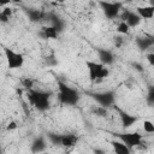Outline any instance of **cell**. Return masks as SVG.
Segmentation results:
<instances>
[{
  "label": "cell",
  "instance_id": "6da1fadb",
  "mask_svg": "<svg viewBox=\"0 0 154 154\" xmlns=\"http://www.w3.org/2000/svg\"><path fill=\"white\" fill-rule=\"evenodd\" d=\"M58 97L60 103L66 105V106H75L78 100H79V94L76 89L71 88L70 85H67L66 83L59 81L58 82Z\"/></svg>",
  "mask_w": 154,
  "mask_h": 154
},
{
  "label": "cell",
  "instance_id": "7a4b0ae2",
  "mask_svg": "<svg viewBox=\"0 0 154 154\" xmlns=\"http://www.w3.org/2000/svg\"><path fill=\"white\" fill-rule=\"evenodd\" d=\"M28 100L29 102L40 112H45L49 108V93L42 90L29 89L28 90Z\"/></svg>",
  "mask_w": 154,
  "mask_h": 154
},
{
  "label": "cell",
  "instance_id": "3957f363",
  "mask_svg": "<svg viewBox=\"0 0 154 154\" xmlns=\"http://www.w3.org/2000/svg\"><path fill=\"white\" fill-rule=\"evenodd\" d=\"M101 10L103 12V14L106 16V18L108 19H114L117 17H119L120 11H122V2H109V1H105L101 0L100 2Z\"/></svg>",
  "mask_w": 154,
  "mask_h": 154
},
{
  "label": "cell",
  "instance_id": "277c9868",
  "mask_svg": "<svg viewBox=\"0 0 154 154\" xmlns=\"http://www.w3.org/2000/svg\"><path fill=\"white\" fill-rule=\"evenodd\" d=\"M4 52H5V57H6V60H7L8 69L14 70V69H19V67L23 66L24 58L20 53H16L14 51H12L10 48H5Z\"/></svg>",
  "mask_w": 154,
  "mask_h": 154
},
{
  "label": "cell",
  "instance_id": "5b68a950",
  "mask_svg": "<svg viewBox=\"0 0 154 154\" xmlns=\"http://www.w3.org/2000/svg\"><path fill=\"white\" fill-rule=\"evenodd\" d=\"M91 97L101 106L103 107H111L114 105V101H116V94L114 91L112 90H108V91H102V93H91L90 94Z\"/></svg>",
  "mask_w": 154,
  "mask_h": 154
},
{
  "label": "cell",
  "instance_id": "8992f818",
  "mask_svg": "<svg viewBox=\"0 0 154 154\" xmlns=\"http://www.w3.org/2000/svg\"><path fill=\"white\" fill-rule=\"evenodd\" d=\"M118 138L123 141L129 148H134L142 144V135L138 132H125V134H117Z\"/></svg>",
  "mask_w": 154,
  "mask_h": 154
},
{
  "label": "cell",
  "instance_id": "52a82bcc",
  "mask_svg": "<svg viewBox=\"0 0 154 154\" xmlns=\"http://www.w3.org/2000/svg\"><path fill=\"white\" fill-rule=\"evenodd\" d=\"M119 17H120L122 22H126L128 25H129L130 28H135V26H137V25L141 23V20H142L141 16H140L137 12L130 11V10H128V8L123 10V13L119 14Z\"/></svg>",
  "mask_w": 154,
  "mask_h": 154
},
{
  "label": "cell",
  "instance_id": "ba28073f",
  "mask_svg": "<svg viewBox=\"0 0 154 154\" xmlns=\"http://www.w3.org/2000/svg\"><path fill=\"white\" fill-rule=\"evenodd\" d=\"M88 71H89V79L91 82H96L99 81V73L101 71V69L105 66L101 63H95V61H87L85 63Z\"/></svg>",
  "mask_w": 154,
  "mask_h": 154
},
{
  "label": "cell",
  "instance_id": "9c48e42d",
  "mask_svg": "<svg viewBox=\"0 0 154 154\" xmlns=\"http://www.w3.org/2000/svg\"><path fill=\"white\" fill-rule=\"evenodd\" d=\"M96 53H97V57L100 59V63L103 64V65H111L114 60V55L111 51L108 49H105V48H97L96 49Z\"/></svg>",
  "mask_w": 154,
  "mask_h": 154
},
{
  "label": "cell",
  "instance_id": "30bf717a",
  "mask_svg": "<svg viewBox=\"0 0 154 154\" xmlns=\"http://www.w3.org/2000/svg\"><path fill=\"white\" fill-rule=\"evenodd\" d=\"M46 18H47V20L51 22V25L54 26L59 32L64 30V28H65V22H64L58 14H55V13H53V12H49V13L46 16Z\"/></svg>",
  "mask_w": 154,
  "mask_h": 154
},
{
  "label": "cell",
  "instance_id": "8fae6325",
  "mask_svg": "<svg viewBox=\"0 0 154 154\" xmlns=\"http://www.w3.org/2000/svg\"><path fill=\"white\" fill-rule=\"evenodd\" d=\"M136 45L141 51H147L154 46V36H143L136 38Z\"/></svg>",
  "mask_w": 154,
  "mask_h": 154
},
{
  "label": "cell",
  "instance_id": "7c38bea8",
  "mask_svg": "<svg viewBox=\"0 0 154 154\" xmlns=\"http://www.w3.org/2000/svg\"><path fill=\"white\" fill-rule=\"evenodd\" d=\"M119 116H120V122H122V125L123 128H130L136 122H137V117L130 114V113H126L124 111H119Z\"/></svg>",
  "mask_w": 154,
  "mask_h": 154
},
{
  "label": "cell",
  "instance_id": "4fadbf2b",
  "mask_svg": "<svg viewBox=\"0 0 154 154\" xmlns=\"http://www.w3.org/2000/svg\"><path fill=\"white\" fill-rule=\"evenodd\" d=\"M26 16H28V18H29L30 22L36 23V22H40V20L45 19L46 16H47V13H45L41 10H37V8H29L26 11Z\"/></svg>",
  "mask_w": 154,
  "mask_h": 154
},
{
  "label": "cell",
  "instance_id": "5bb4252c",
  "mask_svg": "<svg viewBox=\"0 0 154 154\" xmlns=\"http://www.w3.org/2000/svg\"><path fill=\"white\" fill-rule=\"evenodd\" d=\"M136 12L141 16L142 19H152L154 17V5L140 6L136 8Z\"/></svg>",
  "mask_w": 154,
  "mask_h": 154
},
{
  "label": "cell",
  "instance_id": "9a60e30c",
  "mask_svg": "<svg viewBox=\"0 0 154 154\" xmlns=\"http://www.w3.org/2000/svg\"><path fill=\"white\" fill-rule=\"evenodd\" d=\"M111 146L117 154H130L131 153V148H129L123 141H111Z\"/></svg>",
  "mask_w": 154,
  "mask_h": 154
},
{
  "label": "cell",
  "instance_id": "2e32d148",
  "mask_svg": "<svg viewBox=\"0 0 154 154\" xmlns=\"http://www.w3.org/2000/svg\"><path fill=\"white\" fill-rule=\"evenodd\" d=\"M78 141V137L76 135H71V134H67V135H61V144L63 147L65 148H70V147H73Z\"/></svg>",
  "mask_w": 154,
  "mask_h": 154
},
{
  "label": "cell",
  "instance_id": "e0dca14e",
  "mask_svg": "<svg viewBox=\"0 0 154 154\" xmlns=\"http://www.w3.org/2000/svg\"><path fill=\"white\" fill-rule=\"evenodd\" d=\"M59 35V31L52 26V25H48V26H43L42 28V36L45 38H48V40H55Z\"/></svg>",
  "mask_w": 154,
  "mask_h": 154
},
{
  "label": "cell",
  "instance_id": "ac0fdd59",
  "mask_svg": "<svg viewBox=\"0 0 154 154\" xmlns=\"http://www.w3.org/2000/svg\"><path fill=\"white\" fill-rule=\"evenodd\" d=\"M46 147H47V144H46L43 137L40 136V137L35 138V141L32 142V144H31V152H34V153H40V152H43V150L46 149Z\"/></svg>",
  "mask_w": 154,
  "mask_h": 154
},
{
  "label": "cell",
  "instance_id": "d6986e66",
  "mask_svg": "<svg viewBox=\"0 0 154 154\" xmlns=\"http://www.w3.org/2000/svg\"><path fill=\"white\" fill-rule=\"evenodd\" d=\"M91 112L97 117H107V108L103 106H94L91 108Z\"/></svg>",
  "mask_w": 154,
  "mask_h": 154
},
{
  "label": "cell",
  "instance_id": "ffe728a7",
  "mask_svg": "<svg viewBox=\"0 0 154 154\" xmlns=\"http://www.w3.org/2000/svg\"><path fill=\"white\" fill-rule=\"evenodd\" d=\"M129 31H130V26L128 25L126 22H120V23L118 24V26H117V32H118V34L126 35V34H129Z\"/></svg>",
  "mask_w": 154,
  "mask_h": 154
},
{
  "label": "cell",
  "instance_id": "44dd1931",
  "mask_svg": "<svg viewBox=\"0 0 154 154\" xmlns=\"http://www.w3.org/2000/svg\"><path fill=\"white\" fill-rule=\"evenodd\" d=\"M48 138H49V141H51L53 144H61V135L49 132V134H48Z\"/></svg>",
  "mask_w": 154,
  "mask_h": 154
},
{
  "label": "cell",
  "instance_id": "7402d4cb",
  "mask_svg": "<svg viewBox=\"0 0 154 154\" xmlns=\"http://www.w3.org/2000/svg\"><path fill=\"white\" fill-rule=\"evenodd\" d=\"M143 130L147 134H154V124L150 120H144L143 122Z\"/></svg>",
  "mask_w": 154,
  "mask_h": 154
},
{
  "label": "cell",
  "instance_id": "603a6c76",
  "mask_svg": "<svg viewBox=\"0 0 154 154\" xmlns=\"http://www.w3.org/2000/svg\"><path fill=\"white\" fill-rule=\"evenodd\" d=\"M147 103L148 105H154V87H150L148 89V93H147Z\"/></svg>",
  "mask_w": 154,
  "mask_h": 154
},
{
  "label": "cell",
  "instance_id": "cb8c5ba5",
  "mask_svg": "<svg viewBox=\"0 0 154 154\" xmlns=\"http://www.w3.org/2000/svg\"><path fill=\"white\" fill-rule=\"evenodd\" d=\"M22 85L25 88V89H32V87H34V81L32 79H30V78H24V79H22Z\"/></svg>",
  "mask_w": 154,
  "mask_h": 154
},
{
  "label": "cell",
  "instance_id": "d4e9b609",
  "mask_svg": "<svg viewBox=\"0 0 154 154\" xmlns=\"http://www.w3.org/2000/svg\"><path fill=\"white\" fill-rule=\"evenodd\" d=\"M108 75H109V70H108V67H106V65H105V66L101 69L100 73H99V81L105 79L106 77H108Z\"/></svg>",
  "mask_w": 154,
  "mask_h": 154
},
{
  "label": "cell",
  "instance_id": "484cf974",
  "mask_svg": "<svg viewBox=\"0 0 154 154\" xmlns=\"http://www.w3.org/2000/svg\"><path fill=\"white\" fill-rule=\"evenodd\" d=\"M1 13L5 14V16H7L8 18H11L12 17V8L11 7H4L2 11H1Z\"/></svg>",
  "mask_w": 154,
  "mask_h": 154
},
{
  "label": "cell",
  "instance_id": "4316f807",
  "mask_svg": "<svg viewBox=\"0 0 154 154\" xmlns=\"http://www.w3.org/2000/svg\"><path fill=\"white\" fill-rule=\"evenodd\" d=\"M146 58H147V61L149 63V65H152L154 67V53H148L146 55Z\"/></svg>",
  "mask_w": 154,
  "mask_h": 154
},
{
  "label": "cell",
  "instance_id": "83f0119b",
  "mask_svg": "<svg viewBox=\"0 0 154 154\" xmlns=\"http://www.w3.org/2000/svg\"><path fill=\"white\" fill-rule=\"evenodd\" d=\"M6 129H7L8 131L16 130V129H17V123H16V122H10V123L6 125Z\"/></svg>",
  "mask_w": 154,
  "mask_h": 154
},
{
  "label": "cell",
  "instance_id": "f1b7e54d",
  "mask_svg": "<svg viewBox=\"0 0 154 154\" xmlns=\"http://www.w3.org/2000/svg\"><path fill=\"white\" fill-rule=\"evenodd\" d=\"M0 20H1L2 23H7V22L10 20V18H8L7 16H5V14H2V13L0 12Z\"/></svg>",
  "mask_w": 154,
  "mask_h": 154
},
{
  "label": "cell",
  "instance_id": "f546056e",
  "mask_svg": "<svg viewBox=\"0 0 154 154\" xmlns=\"http://www.w3.org/2000/svg\"><path fill=\"white\" fill-rule=\"evenodd\" d=\"M12 0H0V5L1 6H5V5H7V4H10Z\"/></svg>",
  "mask_w": 154,
  "mask_h": 154
},
{
  "label": "cell",
  "instance_id": "4dcf8cb0",
  "mask_svg": "<svg viewBox=\"0 0 154 154\" xmlns=\"http://www.w3.org/2000/svg\"><path fill=\"white\" fill-rule=\"evenodd\" d=\"M12 1H13V2H20L22 0H12Z\"/></svg>",
  "mask_w": 154,
  "mask_h": 154
},
{
  "label": "cell",
  "instance_id": "1f68e13d",
  "mask_svg": "<svg viewBox=\"0 0 154 154\" xmlns=\"http://www.w3.org/2000/svg\"><path fill=\"white\" fill-rule=\"evenodd\" d=\"M58 2H64V1H66V0H57Z\"/></svg>",
  "mask_w": 154,
  "mask_h": 154
}]
</instances>
